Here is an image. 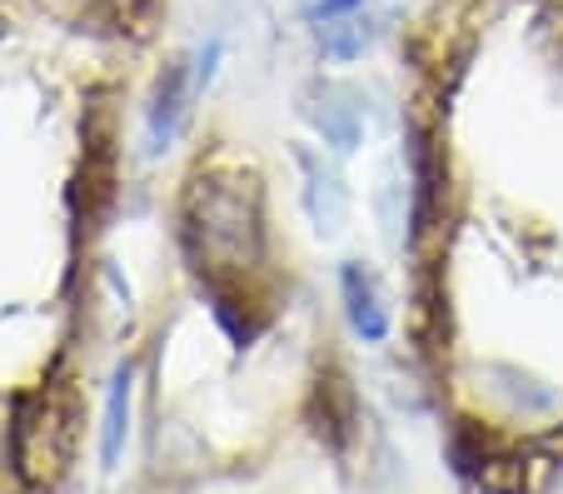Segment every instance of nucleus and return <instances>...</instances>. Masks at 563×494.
<instances>
[{"label":"nucleus","instance_id":"obj_1","mask_svg":"<svg viewBox=\"0 0 563 494\" xmlns=\"http://www.w3.org/2000/svg\"><path fill=\"white\" fill-rule=\"evenodd\" d=\"M185 235L210 270H250L260 260V195L250 180L200 175L185 195Z\"/></svg>","mask_w":563,"mask_h":494},{"label":"nucleus","instance_id":"obj_6","mask_svg":"<svg viewBox=\"0 0 563 494\" xmlns=\"http://www.w3.org/2000/svg\"><path fill=\"white\" fill-rule=\"evenodd\" d=\"M340 285H344V310H350L354 334H364V340H384V334H389V315H384L374 275L364 265H344Z\"/></svg>","mask_w":563,"mask_h":494},{"label":"nucleus","instance_id":"obj_4","mask_svg":"<svg viewBox=\"0 0 563 494\" xmlns=\"http://www.w3.org/2000/svg\"><path fill=\"white\" fill-rule=\"evenodd\" d=\"M185 110H190V76H185V61H170L150 96V151H165L180 135Z\"/></svg>","mask_w":563,"mask_h":494},{"label":"nucleus","instance_id":"obj_8","mask_svg":"<svg viewBox=\"0 0 563 494\" xmlns=\"http://www.w3.org/2000/svg\"><path fill=\"white\" fill-rule=\"evenodd\" d=\"M394 200H405V180H399V165H389V171H384V190H379L384 235H389V245H399V210H394Z\"/></svg>","mask_w":563,"mask_h":494},{"label":"nucleus","instance_id":"obj_3","mask_svg":"<svg viewBox=\"0 0 563 494\" xmlns=\"http://www.w3.org/2000/svg\"><path fill=\"white\" fill-rule=\"evenodd\" d=\"M295 165H299V200H305V216L319 235H340L344 220H350V195H344V180L324 155H314L309 145H295Z\"/></svg>","mask_w":563,"mask_h":494},{"label":"nucleus","instance_id":"obj_2","mask_svg":"<svg viewBox=\"0 0 563 494\" xmlns=\"http://www.w3.org/2000/svg\"><path fill=\"white\" fill-rule=\"evenodd\" d=\"M75 454V405L70 395H35L15 419V464L25 484H55Z\"/></svg>","mask_w":563,"mask_h":494},{"label":"nucleus","instance_id":"obj_5","mask_svg":"<svg viewBox=\"0 0 563 494\" xmlns=\"http://www.w3.org/2000/svg\"><path fill=\"white\" fill-rule=\"evenodd\" d=\"M344 100H350V90H340V86L309 90L305 116H309V125L324 135V145H330V151L350 155L354 145H360V106H344Z\"/></svg>","mask_w":563,"mask_h":494},{"label":"nucleus","instance_id":"obj_7","mask_svg":"<svg viewBox=\"0 0 563 494\" xmlns=\"http://www.w3.org/2000/svg\"><path fill=\"white\" fill-rule=\"evenodd\" d=\"M130 389H135V375H130V370H115V380H110V399H106V425H100V460H106L110 470H115L120 454H125Z\"/></svg>","mask_w":563,"mask_h":494}]
</instances>
